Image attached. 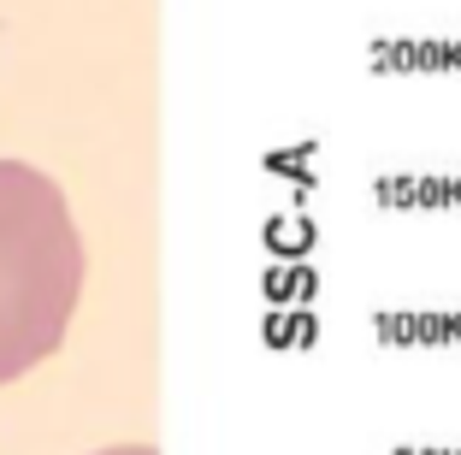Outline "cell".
Segmentation results:
<instances>
[{
    "mask_svg": "<svg viewBox=\"0 0 461 455\" xmlns=\"http://www.w3.org/2000/svg\"><path fill=\"white\" fill-rule=\"evenodd\" d=\"M107 455H154V450H107Z\"/></svg>",
    "mask_w": 461,
    "mask_h": 455,
    "instance_id": "cell-2",
    "label": "cell"
},
{
    "mask_svg": "<svg viewBox=\"0 0 461 455\" xmlns=\"http://www.w3.org/2000/svg\"><path fill=\"white\" fill-rule=\"evenodd\" d=\"M83 296V242L48 172L0 160V385L66 343Z\"/></svg>",
    "mask_w": 461,
    "mask_h": 455,
    "instance_id": "cell-1",
    "label": "cell"
}]
</instances>
